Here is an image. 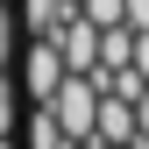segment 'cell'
Returning a JSON list of instances; mask_svg holds the SVG:
<instances>
[{"label":"cell","instance_id":"cell-6","mask_svg":"<svg viewBox=\"0 0 149 149\" xmlns=\"http://www.w3.org/2000/svg\"><path fill=\"white\" fill-rule=\"evenodd\" d=\"M14 128H22V121H14V78L0 71V135H14Z\"/></svg>","mask_w":149,"mask_h":149},{"label":"cell","instance_id":"cell-1","mask_svg":"<svg viewBox=\"0 0 149 149\" xmlns=\"http://www.w3.org/2000/svg\"><path fill=\"white\" fill-rule=\"evenodd\" d=\"M43 107L57 114V128H64L71 142H92V114H100V85H92L85 71H64V85L50 92Z\"/></svg>","mask_w":149,"mask_h":149},{"label":"cell","instance_id":"cell-8","mask_svg":"<svg viewBox=\"0 0 149 149\" xmlns=\"http://www.w3.org/2000/svg\"><path fill=\"white\" fill-rule=\"evenodd\" d=\"M7 57H14V22H7V7H0V71H7Z\"/></svg>","mask_w":149,"mask_h":149},{"label":"cell","instance_id":"cell-9","mask_svg":"<svg viewBox=\"0 0 149 149\" xmlns=\"http://www.w3.org/2000/svg\"><path fill=\"white\" fill-rule=\"evenodd\" d=\"M135 71H142V85H149V36H135Z\"/></svg>","mask_w":149,"mask_h":149},{"label":"cell","instance_id":"cell-10","mask_svg":"<svg viewBox=\"0 0 149 149\" xmlns=\"http://www.w3.org/2000/svg\"><path fill=\"white\" fill-rule=\"evenodd\" d=\"M0 149H22V142H14V135H0Z\"/></svg>","mask_w":149,"mask_h":149},{"label":"cell","instance_id":"cell-7","mask_svg":"<svg viewBox=\"0 0 149 149\" xmlns=\"http://www.w3.org/2000/svg\"><path fill=\"white\" fill-rule=\"evenodd\" d=\"M135 142L149 149V85H142V100H135Z\"/></svg>","mask_w":149,"mask_h":149},{"label":"cell","instance_id":"cell-2","mask_svg":"<svg viewBox=\"0 0 149 149\" xmlns=\"http://www.w3.org/2000/svg\"><path fill=\"white\" fill-rule=\"evenodd\" d=\"M57 85H64V57H57V43H43V36H36V50L22 57V92H29L36 107H43Z\"/></svg>","mask_w":149,"mask_h":149},{"label":"cell","instance_id":"cell-11","mask_svg":"<svg viewBox=\"0 0 149 149\" xmlns=\"http://www.w3.org/2000/svg\"><path fill=\"white\" fill-rule=\"evenodd\" d=\"M71 149H100V142H71Z\"/></svg>","mask_w":149,"mask_h":149},{"label":"cell","instance_id":"cell-3","mask_svg":"<svg viewBox=\"0 0 149 149\" xmlns=\"http://www.w3.org/2000/svg\"><path fill=\"white\" fill-rule=\"evenodd\" d=\"M50 43H57L64 71H85V78L100 71V29H92V22H78V14H71V22H64L57 36H50Z\"/></svg>","mask_w":149,"mask_h":149},{"label":"cell","instance_id":"cell-5","mask_svg":"<svg viewBox=\"0 0 149 149\" xmlns=\"http://www.w3.org/2000/svg\"><path fill=\"white\" fill-rule=\"evenodd\" d=\"M14 142H22V149H71V135L57 128V114H50V107H36V121L14 128Z\"/></svg>","mask_w":149,"mask_h":149},{"label":"cell","instance_id":"cell-4","mask_svg":"<svg viewBox=\"0 0 149 149\" xmlns=\"http://www.w3.org/2000/svg\"><path fill=\"white\" fill-rule=\"evenodd\" d=\"M92 142H100V149H121V142H135V100H114V92H100V114H92Z\"/></svg>","mask_w":149,"mask_h":149}]
</instances>
